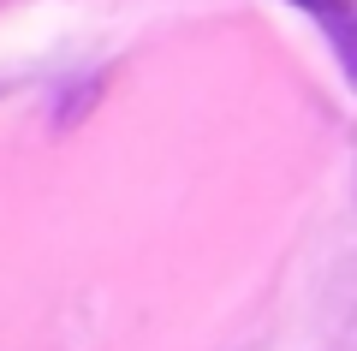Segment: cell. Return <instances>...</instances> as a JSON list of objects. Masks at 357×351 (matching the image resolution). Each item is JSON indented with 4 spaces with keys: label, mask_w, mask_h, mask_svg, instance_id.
<instances>
[{
    "label": "cell",
    "mask_w": 357,
    "mask_h": 351,
    "mask_svg": "<svg viewBox=\"0 0 357 351\" xmlns=\"http://www.w3.org/2000/svg\"><path fill=\"white\" fill-rule=\"evenodd\" d=\"M286 6H298L321 30V42L333 48V60H340L345 84L357 96V0H286Z\"/></svg>",
    "instance_id": "obj_1"
},
{
    "label": "cell",
    "mask_w": 357,
    "mask_h": 351,
    "mask_svg": "<svg viewBox=\"0 0 357 351\" xmlns=\"http://www.w3.org/2000/svg\"><path fill=\"white\" fill-rule=\"evenodd\" d=\"M107 96V66L102 72H84V77H66L60 89H54V107H48V126L54 131H77L89 119V107Z\"/></svg>",
    "instance_id": "obj_2"
}]
</instances>
